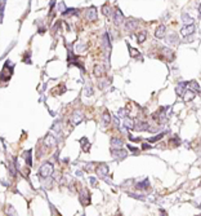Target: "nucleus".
I'll list each match as a JSON object with an SVG mask.
<instances>
[{
  "label": "nucleus",
  "mask_w": 201,
  "mask_h": 216,
  "mask_svg": "<svg viewBox=\"0 0 201 216\" xmlns=\"http://www.w3.org/2000/svg\"><path fill=\"white\" fill-rule=\"evenodd\" d=\"M30 57H31V52H27L26 55L23 56V61L26 62V63H31V60H30Z\"/></svg>",
  "instance_id": "25"
},
{
  "label": "nucleus",
  "mask_w": 201,
  "mask_h": 216,
  "mask_svg": "<svg viewBox=\"0 0 201 216\" xmlns=\"http://www.w3.org/2000/svg\"><path fill=\"white\" fill-rule=\"evenodd\" d=\"M13 69H14V65H12L9 61H5L1 69V82H8L10 79V76L13 75Z\"/></svg>",
  "instance_id": "1"
},
{
  "label": "nucleus",
  "mask_w": 201,
  "mask_h": 216,
  "mask_svg": "<svg viewBox=\"0 0 201 216\" xmlns=\"http://www.w3.org/2000/svg\"><path fill=\"white\" fill-rule=\"evenodd\" d=\"M70 15H77V10L73 9V8H70V9H67L66 12L63 13V16H70Z\"/></svg>",
  "instance_id": "24"
},
{
  "label": "nucleus",
  "mask_w": 201,
  "mask_h": 216,
  "mask_svg": "<svg viewBox=\"0 0 201 216\" xmlns=\"http://www.w3.org/2000/svg\"><path fill=\"white\" fill-rule=\"evenodd\" d=\"M44 143L47 144V145H49V146H52V145H55V140L53 139V136H52V135H48V136L45 137Z\"/></svg>",
  "instance_id": "17"
},
{
  "label": "nucleus",
  "mask_w": 201,
  "mask_h": 216,
  "mask_svg": "<svg viewBox=\"0 0 201 216\" xmlns=\"http://www.w3.org/2000/svg\"><path fill=\"white\" fill-rule=\"evenodd\" d=\"M124 16H122V13H121V10L120 9H116L115 10V16H114V22L116 23V25H121L122 22H124Z\"/></svg>",
  "instance_id": "3"
},
{
  "label": "nucleus",
  "mask_w": 201,
  "mask_h": 216,
  "mask_svg": "<svg viewBox=\"0 0 201 216\" xmlns=\"http://www.w3.org/2000/svg\"><path fill=\"white\" fill-rule=\"evenodd\" d=\"M128 47H129V51H130V56H132L133 58H139V60L142 58V57H140V53H139L138 51H137V49L132 48V47H130L129 44H128Z\"/></svg>",
  "instance_id": "14"
},
{
  "label": "nucleus",
  "mask_w": 201,
  "mask_h": 216,
  "mask_svg": "<svg viewBox=\"0 0 201 216\" xmlns=\"http://www.w3.org/2000/svg\"><path fill=\"white\" fill-rule=\"evenodd\" d=\"M104 73H106V69H104L103 65H96V66H94V71H93V74H94V75H96L97 78L103 76Z\"/></svg>",
  "instance_id": "4"
},
{
  "label": "nucleus",
  "mask_w": 201,
  "mask_h": 216,
  "mask_svg": "<svg viewBox=\"0 0 201 216\" xmlns=\"http://www.w3.org/2000/svg\"><path fill=\"white\" fill-rule=\"evenodd\" d=\"M146 36H147V34L144 33V31L139 33V34H138V43H143V41L146 40Z\"/></svg>",
  "instance_id": "22"
},
{
  "label": "nucleus",
  "mask_w": 201,
  "mask_h": 216,
  "mask_svg": "<svg viewBox=\"0 0 201 216\" xmlns=\"http://www.w3.org/2000/svg\"><path fill=\"white\" fill-rule=\"evenodd\" d=\"M195 96H196V93H193L192 91L187 89V91H186V93L183 95V100H184L186 102H188V101H192L193 98H195Z\"/></svg>",
  "instance_id": "11"
},
{
  "label": "nucleus",
  "mask_w": 201,
  "mask_h": 216,
  "mask_svg": "<svg viewBox=\"0 0 201 216\" xmlns=\"http://www.w3.org/2000/svg\"><path fill=\"white\" fill-rule=\"evenodd\" d=\"M182 20H183V22L186 23V26H188V25H192V22H193L192 17L188 16V15H186V13H183V15H182Z\"/></svg>",
  "instance_id": "15"
},
{
  "label": "nucleus",
  "mask_w": 201,
  "mask_h": 216,
  "mask_svg": "<svg viewBox=\"0 0 201 216\" xmlns=\"http://www.w3.org/2000/svg\"><path fill=\"white\" fill-rule=\"evenodd\" d=\"M147 128H148V123H146V122H139L134 127V129H137V131H142V129H147Z\"/></svg>",
  "instance_id": "13"
},
{
  "label": "nucleus",
  "mask_w": 201,
  "mask_h": 216,
  "mask_svg": "<svg viewBox=\"0 0 201 216\" xmlns=\"http://www.w3.org/2000/svg\"><path fill=\"white\" fill-rule=\"evenodd\" d=\"M86 17L89 21H96L97 20V9L94 8V7H91V8L88 9L86 12Z\"/></svg>",
  "instance_id": "8"
},
{
  "label": "nucleus",
  "mask_w": 201,
  "mask_h": 216,
  "mask_svg": "<svg viewBox=\"0 0 201 216\" xmlns=\"http://www.w3.org/2000/svg\"><path fill=\"white\" fill-rule=\"evenodd\" d=\"M163 52H164V55L166 56L168 61H173V60H174V53H173L171 49H169V48H163Z\"/></svg>",
  "instance_id": "12"
},
{
  "label": "nucleus",
  "mask_w": 201,
  "mask_h": 216,
  "mask_svg": "<svg viewBox=\"0 0 201 216\" xmlns=\"http://www.w3.org/2000/svg\"><path fill=\"white\" fill-rule=\"evenodd\" d=\"M53 171V166L50 163H45L43 167L40 168V175L41 176H49Z\"/></svg>",
  "instance_id": "2"
},
{
  "label": "nucleus",
  "mask_w": 201,
  "mask_h": 216,
  "mask_svg": "<svg viewBox=\"0 0 201 216\" xmlns=\"http://www.w3.org/2000/svg\"><path fill=\"white\" fill-rule=\"evenodd\" d=\"M80 143H81L83 150H85V151L89 150V141H88V139H85V137H83V139L80 140Z\"/></svg>",
  "instance_id": "19"
},
{
  "label": "nucleus",
  "mask_w": 201,
  "mask_h": 216,
  "mask_svg": "<svg viewBox=\"0 0 201 216\" xmlns=\"http://www.w3.org/2000/svg\"><path fill=\"white\" fill-rule=\"evenodd\" d=\"M84 93H85L86 96H91V93H93V92H91V88H90V87H88L86 89H85V92H84Z\"/></svg>",
  "instance_id": "28"
},
{
  "label": "nucleus",
  "mask_w": 201,
  "mask_h": 216,
  "mask_svg": "<svg viewBox=\"0 0 201 216\" xmlns=\"http://www.w3.org/2000/svg\"><path fill=\"white\" fill-rule=\"evenodd\" d=\"M187 89L192 91L193 93H199V92H200V86H199V83H197V82L192 80V82L188 83V86H187Z\"/></svg>",
  "instance_id": "9"
},
{
  "label": "nucleus",
  "mask_w": 201,
  "mask_h": 216,
  "mask_svg": "<svg viewBox=\"0 0 201 216\" xmlns=\"http://www.w3.org/2000/svg\"><path fill=\"white\" fill-rule=\"evenodd\" d=\"M45 33V27H40L39 29V34H44Z\"/></svg>",
  "instance_id": "29"
},
{
  "label": "nucleus",
  "mask_w": 201,
  "mask_h": 216,
  "mask_svg": "<svg viewBox=\"0 0 201 216\" xmlns=\"http://www.w3.org/2000/svg\"><path fill=\"white\" fill-rule=\"evenodd\" d=\"M161 137H164V133H160L158 136H155V137H151V139L148 140L150 143H153V141H157V140H160Z\"/></svg>",
  "instance_id": "26"
},
{
  "label": "nucleus",
  "mask_w": 201,
  "mask_h": 216,
  "mask_svg": "<svg viewBox=\"0 0 201 216\" xmlns=\"http://www.w3.org/2000/svg\"><path fill=\"white\" fill-rule=\"evenodd\" d=\"M97 173L99 176H104L106 173H107V166H99V167L97 168Z\"/></svg>",
  "instance_id": "18"
},
{
  "label": "nucleus",
  "mask_w": 201,
  "mask_h": 216,
  "mask_svg": "<svg viewBox=\"0 0 201 216\" xmlns=\"http://www.w3.org/2000/svg\"><path fill=\"white\" fill-rule=\"evenodd\" d=\"M83 114H81V111H75L73 113V115H72V123L73 124H79L80 122L83 120Z\"/></svg>",
  "instance_id": "10"
},
{
  "label": "nucleus",
  "mask_w": 201,
  "mask_h": 216,
  "mask_svg": "<svg viewBox=\"0 0 201 216\" xmlns=\"http://www.w3.org/2000/svg\"><path fill=\"white\" fill-rule=\"evenodd\" d=\"M165 34H166V27H165L164 25H160V26H157L156 31H155V35H156V38L163 39L165 36Z\"/></svg>",
  "instance_id": "6"
},
{
  "label": "nucleus",
  "mask_w": 201,
  "mask_h": 216,
  "mask_svg": "<svg viewBox=\"0 0 201 216\" xmlns=\"http://www.w3.org/2000/svg\"><path fill=\"white\" fill-rule=\"evenodd\" d=\"M103 120H104L106 124H110L111 116H110V113H108V111H104V113H103Z\"/></svg>",
  "instance_id": "20"
},
{
  "label": "nucleus",
  "mask_w": 201,
  "mask_h": 216,
  "mask_svg": "<svg viewBox=\"0 0 201 216\" xmlns=\"http://www.w3.org/2000/svg\"><path fill=\"white\" fill-rule=\"evenodd\" d=\"M126 29L128 30H135L137 29V21L129 20L128 22H126Z\"/></svg>",
  "instance_id": "16"
},
{
  "label": "nucleus",
  "mask_w": 201,
  "mask_h": 216,
  "mask_svg": "<svg viewBox=\"0 0 201 216\" xmlns=\"http://www.w3.org/2000/svg\"><path fill=\"white\" fill-rule=\"evenodd\" d=\"M102 12H103V15L107 16V17L111 16V9H110V7H108V5H103V8H102Z\"/></svg>",
  "instance_id": "21"
},
{
  "label": "nucleus",
  "mask_w": 201,
  "mask_h": 216,
  "mask_svg": "<svg viewBox=\"0 0 201 216\" xmlns=\"http://www.w3.org/2000/svg\"><path fill=\"white\" fill-rule=\"evenodd\" d=\"M187 86H188V83L187 82H182V83H179L178 86H177V95L178 96H183V95L186 93V91H187Z\"/></svg>",
  "instance_id": "5"
},
{
  "label": "nucleus",
  "mask_w": 201,
  "mask_h": 216,
  "mask_svg": "<svg viewBox=\"0 0 201 216\" xmlns=\"http://www.w3.org/2000/svg\"><path fill=\"white\" fill-rule=\"evenodd\" d=\"M111 143H112V146H115V145L116 146H120V145H121V140L120 139H112Z\"/></svg>",
  "instance_id": "27"
},
{
  "label": "nucleus",
  "mask_w": 201,
  "mask_h": 216,
  "mask_svg": "<svg viewBox=\"0 0 201 216\" xmlns=\"http://www.w3.org/2000/svg\"><path fill=\"white\" fill-rule=\"evenodd\" d=\"M199 12H200V13H201V5H200V9H199Z\"/></svg>",
  "instance_id": "30"
},
{
  "label": "nucleus",
  "mask_w": 201,
  "mask_h": 216,
  "mask_svg": "<svg viewBox=\"0 0 201 216\" xmlns=\"http://www.w3.org/2000/svg\"><path fill=\"white\" fill-rule=\"evenodd\" d=\"M195 33V26L193 25H188V26H184L183 29L181 30V34L183 36H187V35H192Z\"/></svg>",
  "instance_id": "7"
},
{
  "label": "nucleus",
  "mask_w": 201,
  "mask_h": 216,
  "mask_svg": "<svg viewBox=\"0 0 201 216\" xmlns=\"http://www.w3.org/2000/svg\"><path fill=\"white\" fill-rule=\"evenodd\" d=\"M133 123H134V122H133V119H130V118H125V123H124V124H125L126 127H129V128H134L135 126H134Z\"/></svg>",
  "instance_id": "23"
}]
</instances>
